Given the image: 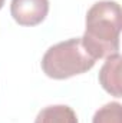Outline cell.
Here are the masks:
<instances>
[{
	"mask_svg": "<svg viewBox=\"0 0 122 123\" xmlns=\"http://www.w3.org/2000/svg\"><path fill=\"white\" fill-rule=\"evenodd\" d=\"M121 27V6L114 0L96 1L86 13L82 43L96 60L119 53Z\"/></svg>",
	"mask_w": 122,
	"mask_h": 123,
	"instance_id": "cell-1",
	"label": "cell"
},
{
	"mask_svg": "<svg viewBox=\"0 0 122 123\" xmlns=\"http://www.w3.org/2000/svg\"><path fill=\"white\" fill-rule=\"evenodd\" d=\"M121 62L122 57L119 53L111 55L106 57V62L101 67L99 82L102 87L115 97H121Z\"/></svg>",
	"mask_w": 122,
	"mask_h": 123,
	"instance_id": "cell-4",
	"label": "cell"
},
{
	"mask_svg": "<svg viewBox=\"0 0 122 123\" xmlns=\"http://www.w3.org/2000/svg\"><path fill=\"white\" fill-rule=\"evenodd\" d=\"M3 4H4V0H0V9L3 7Z\"/></svg>",
	"mask_w": 122,
	"mask_h": 123,
	"instance_id": "cell-7",
	"label": "cell"
},
{
	"mask_svg": "<svg viewBox=\"0 0 122 123\" xmlns=\"http://www.w3.org/2000/svg\"><path fill=\"white\" fill-rule=\"evenodd\" d=\"M10 13L20 26H37L49 13V0H12Z\"/></svg>",
	"mask_w": 122,
	"mask_h": 123,
	"instance_id": "cell-3",
	"label": "cell"
},
{
	"mask_svg": "<svg viewBox=\"0 0 122 123\" xmlns=\"http://www.w3.org/2000/svg\"><path fill=\"white\" fill-rule=\"evenodd\" d=\"M92 123H122V106L118 102H111L102 106L93 115Z\"/></svg>",
	"mask_w": 122,
	"mask_h": 123,
	"instance_id": "cell-6",
	"label": "cell"
},
{
	"mask_svg": "<svg viewBox=\"0 0 122 123\" xmlns=\"http://www.w3.org/2000/svg\"><path fill=\"white\" fill-rule=\"evenodd\" d=\"M95 63L96 59L85 49L82 39L76 37L49 47L42 59V70L50 79L63 80L91 70Z\"/></svg>",
	"mask_w": 122,
	"mask_h": 123,
	"instance_id": "cell-2",
	"label": "cell"
},
{
	"mask_svg": "<svg viewBox=\"0 0 122 123\" xmlns=\"http://www.w3.org/2000/svg\"><path fill=\"white\" fill-rule=\"evenodd\" d=\"M34 123H78V117L72 107L66 105H55L42 109L37 113Z\"/></svg>",
	"mask_w": 122,
	"mask_h": 123,
	"instance_id": "cell-5",
	"label": "cell"
}]
</instances>
